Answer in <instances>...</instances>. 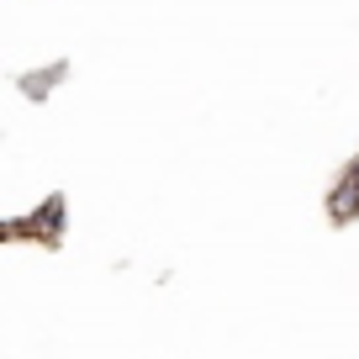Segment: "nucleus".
Segmentation results:
<instances>
[{
  "instance_id": "f257e3e1",
  "label": "nucleus",
  "mask_w": 359,
  "mask_h": 359,
  "mask_svg": "<svg viewBox=\"0 0 359 359\" xmlns=\"http://www.w3.org/2000/svg\"><path fill=\"white\" fill-rule=\"evenodd\" d=\"M333 212H359V169H354V175H348L344 180V185H338V196H333Z\"/></svg>"
}]
</instances>
